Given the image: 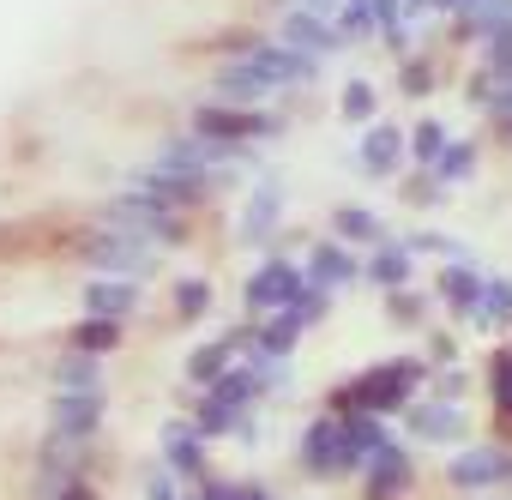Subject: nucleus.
I'll list each match as a JSON object with an SVG mask.
<instances>
[{"instance_id": "1", "label": "nucleus", "mask_w": 512, "mask_h": 500, "mask_svg": "<svg viewBox=\"0 0 512 500\" xmlns=\"http://www.w3.org/2000/svg\"><path fill=\"white\" fill-rule=\"evenodd\" d=\"M428 380H434V362H428V356H392V362H374V368H362L356 380H344V386L326 398V410H332V416H350V410L404 416V410L416 404V386H428Z\"/></svg>"}, {"instance_id": "2", "label": "nucleus", "mask_w": 512, "mask_h": 500, "mask_svg": "<svg viewBox=\"0 0 512 500\" xmlns=\"http://www.w3.org/2000/svg\"><path fill=\"white\" fill-rule=\"evenodd\" d=\"M79 266L85 272H103V278H151L157 272V254H151V241H139V235H127V229H85L79 235Z\"/></svg>"}, {"instance_id": "3", "label": "nucleus", "mask_w": 512, "mask_h": 500, "mask_svg": "<svg viewBox=\"0 0 512 500\" xmlns=\"http://www.w3.org/2000/svg\"><path fill=\"white\" fill-rule=\"evenodd\" d=\"M296 458H302V470L308 476H320V482H332V476H350V470H362V458L350 452V434H344V416H332V410H320L308 428H302V440H296Z\"/></svg>"}, {"instance_id": "4", "label": "nucleus", "mask_w": 512, "mask_h": 500, "mask_svg": "<svg viewBox=\"0 0 512 500\" xmlns=\"http://www.w3.org/2000/svg\"><path fill=\"white\" fill-rule=\"evenodd\" d=\"M506 482H512V446H500V440H476V446L452 452V464H446L452 494H488V488H506Z\"/></svg>"}, {"instance_id": "5", "label": "nucleus", "mask_w": 512, "mask_h": 500, "mask_svg": "<svg viewBox=\"0 0 512 500\" xmlns=\"http://www.w3.org/2000/svg\"><path fill=\"white\" fill-rule=\"evenodd\" d=\"M193 133L217 139V145H253V139H272L278 133V115L241 109V103H199L193 109Z\"/></svg>"}, {"instance_id": "6", "label": "nucleus", "mask_w": 512, "mask_h": 500, "mask_svg": "<svg viewBox=\"0 0 512 500\" xmlns=\"http://www.w3.org/2000/svg\"><path fill=\"white\" fill-rule=\"evenodd\" d=\"M103 416H109V392H55L49 398V434H61V440L97 446Z\"/></svg>"}, {"instance_id": "7", "label": "nucleus", "mask_w": 512, "mask_h": 500, "mask_svg": "<svg viewBox=\"0 0 512 500\" xmlns=\"http://www.w3.org/2000/svg\"><path fill=\"white\" fill-rule=\"evenodd\" d=\"M302 284H308V272H296L290 260H266L260 272L247 278V290H241V302H247V314L253 320H266V314H278V308H290L296 296H302Z\"/></svg>"}, {"instance_id": "8", "label": "nucleus", "mask_w": 512, "mask_h": 500, "mask_svg": "<svg viewBox=\"0 0 512 500\" xmlns=\"http://www.w3.org/2000/svg\"><path fill=\"white\" fill-rule=\"evenodd\" d=\"M416 488V464L398 440H386L368 464H362V500H404Z\"/></svg>"}, {"instance_id": "9", "label": "nucleus", "mask_w": 512, "mask_h": 500, "mask_svg": "<svg viewBox=\"0 0 512 500\" xmlns=\"http://www.w3.org/2000/svg\"><path fill=\"white\" fill-rule=\"evenodd\" d=\"M404 428H410L416 440H434V446H464V440H470L464 404H440V398H416V404L404 410Z\"/></svg>"}, {"instance_id": "10", "label": "nucleus", "mask_w": 512, "mask_h": 500, "mask_svg": "<svg viewBox=\"0 0 512 500\" xmlns=\"http://www.w3.org/2000/svg\"><path fill=\"white\" fill-rule=\"evenodd\" d=\"M157 446H163V464H169L181 482H205V476H211V464H205V434H199L193 416H169Z\"/></svg>"}, {"instance_id": "11", "label": "nucleus", "mask_w": 512, "mask_h": 500, "mask_svg": "<svg viewBox=\"0 0 512 500\" xmlns=\"http://www.w3.org/2000/svg\"><path fill=\"white\" fill-rule=\"evenodd\" d=\"M278 43H290V49H302V55H338V49H344V25L308 13V7H296V13L278 19Z\"/></svg>"}, {"instance_id": "12", "label": "nucleus", "mask_w": 512, "mask_h": 500, "mask_svg": "<svg viewBox=\"0 0 512 500\" xmlns=\"http://www.w3.org/2000/svg\"><path fill=\"white\" fill-rule=\"evenodd\" d=\"M139 302H145L139 278H103V272H91L85 290H79V314H103V320H127V314H139Z\"/></svg>"}, {"instance_id": "13", "label": "nucleus", "mask_w": 512, "mask_h": 500, "mask_svg": "<svg viewBox=\"0 0 512 500\" xmlns=\"http://www.w3.org/2000/svg\"><path fill=\"white\" fill-rule=\"evenodd\" d=\"M308 278L320 284V290H350V284H362V266H356V254H350V241H314V254H308Z\"/></svg>"}, {"instance_id": "14", "label": "nucleus", "mask_w": 512, "mask_h": 500, "mask_svg": "<svg viewBox=\"0 0 512 500\" xmlns=\"http://www.w3.org/2000/svg\"><path fill=\"white\" fill-rule=\"evenodd\" d=\"M434 290H440V302H446L458 320H470V314L482 308V296H488V278H482L470 260H452V266L440 272V284H434Z\"/></svg>"}, {"instance_id": "15", "label": "nucleus", "mask_w": 512, "mask_h": 500, "mask_svg": "<svg viewBox=\"0 0 512 500\" xmlns=\"http://www.w3.org/2000/svg\"><path fill=\"white\" fill-rule=\"evenodd\" d=\"M278 217H284V187H278V181L253 187V193H247V211H241V241H247V247H266L272 229H278Z\"/></svg>"}, {"instance_id": "16", "label": "nucleus", "mask_w": 512, "mask_h": 500, "mask_svg": "<svg viewBox=\"0 0 512 500\" xmlns=\"http://www.w3.org/2000/svg\"><path fill=\"white\" fill-rule=\"evenodd\" d=\"M362 278H368L380 296H386V290H410V241H380V247H368Z\"/></svg>"}, {"instance_id": "17", "label": "nucleus", "mask_w": 512, "mask_h": 500, "mask_svg": "<svg viewBox=\"0 0 512 500\" xmlns=\"http://www.w3.org/2000/svg\"><path fill=\"white\" fill-rule=\"evenodd\" d=\"M49 380H55V392H103V386H109V380H103V356L73 350V344L49 362Z\"/></svg>"}, {"instance_id": "18", "label": "nucleus", "mask_w": 512, "mask_h": 500, "mask_svg": "<svg viewBox=\"0 0 512 500\" xmlns=\"http://www.w3.org/2000/svg\"><path fill=\"white\" fill-rule=\"evenodd\" d=\"M404 151H410V139H404L398 127H368V139H362V169H368V175H398Z\"/></svg>"}, {"instance_id": "19", "label": "nucleus", "mask_w": 512, "mask_h": 500, "mask_svg": "<svg viewBox=\"0 0 512 500\" xmlns=\"http://www.w3.org/2000/svg\"><path fill=\"white\" fill-rule=\"evenodd\" d=\"M332 235L350 241V247H380V241H386V223H380L368 205H338V211H332Z\"/></svg>"}, {"instance_id": "20", "label": "nucleus", "mask_w": 512, "mask_h": 500, "mask_svg": "<svg viewBox=\"0 0 512 500\" xmlns=\"http://www.w3.org/2000/svg\"><path fill=\"white\" fill-rule=\"evenodd\" d=\"M67 344H73V350H91V356H115V350H121V320L79 314V320L67 326Z\"/></svg>"}, {"instance_id": "21", "label": "nucleus", "mask_w": 512, "mask_h": 500, "mask_svg": "<svg viewBox=\"0 0 512 500\" xmlns=\"http://www.w3.org/2000/svg\"><path fill=\"white\" fill-rule=\"evenodd\" d=\"M229 368H235V350H229L223 338H211V344H199V350L187 356V368H181V374H187V386L211 392V386H217V380H223Z\"/></svg>"}, {"instance_id": "22", "label": "nucleus", "mask_w": 512, "mask_h": 500, "mask_svg": "<svg viewBox=\"0 0 512 500\" xmlns=\"http://www.w3.org/2000/svg\"><path fill=\"white\" fill-rule=\"evenodd\" d=\"M187 404H193V422H199V434H205V440H229V434H235V422H241V410H229L217 392H199V386H193V398H187Z\"/></svg>"}, {"instance_id": "23", "label": "nucleus", "mask_w": 512, "mask_h": 500, "mask_svg": "<svg viewBox=\"0 0 512 500\" xmlns=\"http://www.w3.org/2000/svg\"><path fill=\"white\" fill-rule=\"evenodd\" d=\"M302 332H308V326L296 320V308H278V314L260 320V350H266V356H296Z\"/></svg>"}, {"instance_id": "24", "label": "nucleus", "mask_w": 512, "mask_h": 500, "mask_svg": "<svg viewBox=\"0 0 512 500\" xmlns=\"http://www.w3.org/2000/svg\"><path fill=\"white\" fill-rule=\"evenodd\" d=\"M344 434H350V452H356L362 464H368V458H374V452L392 440L386 416H374V410H350V416H344Z\"/></svg>"}, {"instance_id": "25", "label": "nucleus", "mask_w": 512, "mask_h": 500, "mask_svg": "<svg viewBox=\"0 0 512 500\" xmlns=\"http://www.w3.org/2000/svg\"><path fill=\"white\" fill-rule=\"evenodd\" d=\"M500 326H512V278H488V296L470 314V332H500Z\"/></svg>"}, {"instance_id": "26", "label": "nucleus", "mask_w": 512, "mask_h": 500, "mask_svg": "<svg viewBox=\"0 0 512 500\" xmlns=\"http://www.w3.org/2000/svg\"><path fill=\"white\" fill-rule=\"evenodd\" d=\"M169 308H175V320H181V326L205 320V314H211V284H205V278H181V284L169 290Z\"/></svg>"}, {"instance_id": "27", "label": "nucleus", "mask_w": 512, "mask_h": 500, "mask_svg": "<svg viewBox=\"0 0 512 500\" xmlns=\"http://www.w3.org/2000/svg\"><path fill=\"white\" fill-rule=\"evenodd\" d=\"M211 392H217V398H223L229 410H253V404L266 398V392H260V380H253V374H247L241 362H235V368H229V374H223V380H217Z\"/></svg>"}, {"instance_id": "28", "label": "nucleus", "mask_w": 512, "mask_h": 500, "mask_svg": "<svg viewBox=\"0 0 512 500\" xmlns=\"http://www.w3.org/2000/svg\"><path fill=\"white\" fill-rule=\"evenodd\" d=\"M488 398H494V410L512 422V344H500V350L488 356Z\"/></svg>"}, {"instance_id": "29", "label": "nucleus", "mask_w": 512, "mask_h": 500, "mask_svg": "<svg viewBox=\"0 0 512 500\" xmlns=\"http://www.w3.org/2000/svg\"><path fill=\"white\" fill-rule=\"evenodd\" d=\"M446 145H452V139H446L440 121H416V133H410V157H416L422 169H434V163L446 157Z\"/></svg>"}, {"instance_id": "30", "label": "nucleus", "mask_w": 512, "mask_h": 500, "mask_svg": "<svg viewBox=\"0 0 512 500\" xmlns=\"http://www.w3.org/2000/svg\"><path fill=\"white\" fill-rule=\"evenodd\" d=\"M470 386H476V380H470V368H458V362H452V368H434L428 398H440V404H464V398H470Z\"/></svg>"}, {"instance_id": "31", "label": "nucleus", "mask_w": 512, "mask_h": 500, "mask_svg": "<svg viewBox=\"0 0 512 500\" xmlns=\"http://www.w3.org/2000/svg\"><path fill=\"white\" fill-rule=\"evenodd\" d=\"M470 169H476V145H470V139H452V145H446V157L434 163V175H440V181H464Z\"/></svg>"}, {"instance_id": "32", "label": "nucleus", "mask_w": 512, "mask_h": 500, "mask_svg": "<svg viewBox=\"0 0 512 500\" xmlns=\"http://www.w3.org/2000/svg\"><path fill=\"white\" fill-rule=\"evenodd\" d=\"M290 308H296V320H302V326H320V320L332 314V290H320V284L308 278V284H302V296H296Z\"/></svg>"}, {"instance_id": "33", "label": "nucleus", "mask_w": 512, "mask_h": 500, "mask_svg": "<svg viewBox=\"0 0 512 500\" xmlns=\"http://www.w3.org/2000/svg\"><path fill=\"white\" fill-rule=\"evenodd\" d=\"M386 314H392L398 326H422V314H428V296H416V290H386Z\"/></svg>"}, {"instance_id": "34", "label": "nucleus", "mask_w": 512, "mask_h": 500, "mask_svg": "<svg viewBox=\"0 0 512 500\" xmlns=\"http://www.w3.org/2000/svg\"><path fill=\"white\" fill-rule=\"evenodd\" d=\"M145 500H181V476L169 470V464H145Z\"/></svg>"}, {"instance_id": "35", "label": "nucleus", "mask_w": 512, "mask_h": 500, "mask_svg": "<svg viewBox=\"0 0 512 500\" xmlns=\"http://www.w3.org/2000/svg\"><path fill=\"white\" fill-rule=\"evenodd\" d=\"M344 115H350V121H368V115H374V85L356 79V85L344 91Z\"/></svg>"}, {"instance_id": "36", "label": "nucleus", "mask_w": 512, "mask_h": 500, "mask_svg": "<svg viewBox=\"0 0 512 500\" xmlns=\"http://www.w3.org/2000/svg\"><path fill=\"white\" fill-rule=\"evenodd\" d=\"M428 362L434 368H452L458 362V338L452 332H428Z\"/></svg>"}, {"instance_id": "37", "label": "nucleus", "mask_w": 512, "mask_h": 500, "mask_svg": "<svg viewBox=\"0 0 512 500\" xmlns=\"http://www.w3.org/2000/svg\"><path fill=\"white\" fill-rule=\"evenodd\" d=\"M55 500H103V494H97V482H91V476H73V482H61V494H55Z\"/></svg>"}, {"instance_id": "38", "label": "nucleus", "mask_w": 512, "mask_h": 500, "mask_svg": "<svg viewBox=\"0 0 512 500\" xmlns=\"http://www.w3.org/2000/svg\"><path fill=\"white\" fill-rule=\"evenodd\" d=\"M229 500H272V494H266L260 482H235V488H229Z\"/></svg>"}, {"instance_id": "39", "label": "nucleus", "mask_w": 512, "mask_h": 500, "mask_svg": "<svg viewBox=\"0 0 512 500\" xmlns=\"http://www.w3.org/2000/svg\"><path fill=\"white\" fill-rule=\"evenodd\" d=\"M181 500H211V494L205 488H181Z\"/></svg>"}, {"instance_id": "40", "label": "nucleus", "mask_w": 512, "mask_h": 500, "mask_svg": "<svg viewBox=\"0 0 512 500\" xmlns=\"http://www.w3.org/2000/svg\"><path fill=\"white\" fill-rule=\"evenodd\" d=\"M506 500H512V482H506Z\"/></svg>"}, {"instance_id": "41", "label": "nucleus", "mask_w": 512, "mask_h": 500, "mask_svg": "<svg viewBox=\"0 0 512 500\" xmlns=\"http://www.w3.org/2000/svg\"><path fill=\"white\" fill-rule=\"evenodd\" d=\"M464 500H482V494H464Z\"/></svg>"}]
</instances>
